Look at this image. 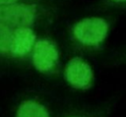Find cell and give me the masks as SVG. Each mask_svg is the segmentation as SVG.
Here are the masks:
<instances>
[{
	"instance_id": "6da1fadb",
	"label": "cell",
	"mask_w": 126,
	"mask_h": 117,
	"mask_svg": "<svg viewBox=\"0 0 126 117\" xmlns=\"http://www.w3.org/2000/svg\"><path fill=\"white\" fill-rule=\"evenodd\" d=\"M108 24L101 18H87L78 22L73 33L75 38L82 44L88 46L98 45L106 37Z\"/></svg>"
},
{
	"instance_id": "7a4b0ae2",
	"label": "cell",
	"mask_w": 126,
	"mask_h": 117,
	"mask_svg": "<svg viewBox=\"0 0 126 117\" xmlns=\"http://www.w3.org/2000/svg\"><path fill=\"white\" fill-rule=\"evenodd\" d=\"M35 18V9L26 4L0 5V22L14 27H30Z\"/></svg>"
},
{
	"instance_id": "3957f363",
	"label": "cell",
	"mask_w": 126,
	"mask_h": 117,
	"mask_svg": "<svg viewBox=\"0 0 126 117\" xmlns=\"http://www.w3.org/2000/svg\"><path fill=\"white\" fill-rule=\"evenodd\" d=\"M64 77L74 88L78 89L89 88L94 80V74L91 66L80 57H75L67 63L64 71Z\"/></svg>"
},
{
	"instance_id": "277c9868",
	"label": "cell",
	"mask_w": 126,
	"mask_h": 117,
	"mask_svg": "<svg viewBox=\"0 0 126 117\" xmlns=\"http://www.w3.org/2000/svg\"><path fill=\"white\" fill-rule=\"evenodd\" d=\"M58 60V51L55 45L47 39H39L34 42L32 52V64L34 68L46 73L53 69Z\"/></svg>"
},
{
	"instance_id": "5b68a950",
	"label": "cell",
	"mask_w": 126,
	"mask_h": 117,
	"mask_svg": "<svg viewBox=\"0 0 126 117\" xmlns=\"http://www.w3.org/2000/svg\"><path fill=\"white\" fill-rule=\"evenodd\" d=\"M35 34L29 27H19L13 31L10 52L15 56H25L32 48Z\"/></svg>"
},
{
	"instance_id": "8992f818",
	"label": "cell",
	"mask_w": 126,
	"mask_h": 117,
	"mask_svg": "<svg viewBox=\"0 0 126 117\" xmlns=\"http://www.w3.org/2000/svg\"><path fill=\"white\" fill-rule=\"evenodd\" d=\"M16 117H50L47 109L34 100L23 101L17 110Z\"/></svg>"
},
{
	"instance_id": "52a82bcc",
	"label": "cell",
	"mask_w": 126,
	"mask_h": 117,
	"mask_svg": "<svg viewBox=\"0 0 126 117\" xmlns=\"http://www.w3.org/2000/svg\"><path fill=\"white\" fill-rule=\"evenodd\" d=\"M13 31L11 26L0 22V53L10 52Z\"/></svg>"
},
{
	"instance_id": "ba28073f",
	"label": "cell",
	"mask_w": 126,
	"mask_h": 117,
	"mask_svg": "<svg viewBox=\"0 0 126 117\" xmlns=\"http://www.w3.org/2000/svg\"><path fill=\"white\" fill-rule=\"evenodd\" d=\"M18 0H0V5H6V4H12L16 3Z\"/></svg>"
},
{
	"instance_id": "9c48e42d",
	"label": "cell",
	"mask_w": 126,
	"mask_h": 117,
	"mask_svg": "<svg viewBox=\"0 0 126 117\" xmlns=\"http://www.w3.org/2000/svg\"><path fill=\"white\" fill-rule=\"evenodd\" d=\"M115 2H126V0H113Z\"/></svg>"
}]
</instances>
